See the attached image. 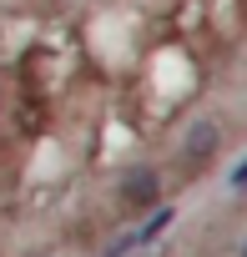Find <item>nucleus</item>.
Listing matches in <instances>:
<instances>
[{
    "label": "nucleus",
    "instance_id": "obj_1",
    "mask_svg": "<svg viewBox=\"0 0 247 257\" xmlns=\"http://www.w3.org/2000/svg\"><path fill=\"white\" fill-rule=\"evenodd\" d=\"M162 202V172L157 167H132V172H121V182H116V207L121 212H147V207H157Z\"/></svg>",
    "mask_w": 247,
    "mask_h": 257
},
{
    "label": "nucleus",
    "instance_id": "obj_2",
    "mask_svg": "<svg viewBox=\"0 0 247 257\" xmlns=\"http://www.w3.org/2000/svg\"><path fill=\"white\" fill-rule=\"evenodd\" d=\"M217 147H222V121H217V116H197V121L187 126V137H182L187 167H207V162L217 157Z\"/></svg>",
    "mask_w": 247,
    "mask_h": 257
},
{
    "label": "nucleus",
    "instance_id": "obj_3",
    "mask_svg": "<svg viewBox=\"0 0 247 257\" xmlns=\"http://www.w3.org/2000/svg\"><path fill=\"white\" fill-rule=\"evenodd\" d=\"M172 222H177V207H162V212H152V217H147V222H142V227H137L132 237H121V242H111V247H106L101 257H127V252H137V247L157 242V237H162V232H167Z\"/></svg>",
    "mask_w": 247,
    "mask_h": 257
},
{
    "label": "nucleus",
    "instance_id": "obj_4",
    "mask_svg": "<svg viewBox=\"0 0 247 257\" xmlns=\"http://www.w3.org/2000/svg\"><path fill=\"white\" fill-rule=\"evenodd\" d=\"M227 182H232V192H247V157L232 167V177H227Z\"/></svg>",
    "mask_w": 247,
    "mask_h": 257
},
{
    "label": "nucleus",
    "instance_id": "obj_5",
    "mask_svg": "<svg viewBox=\"0 0 247 257\" xmlns=\"http://www.w3.org/2000/svg\"><path fill=\"white\" fill-rule=\"evenodd\" d=\"M242 257H247V242H242Z\"/></svg>",
    "mask_w": 247,
    "mask_h": 257
}]
</instances>
